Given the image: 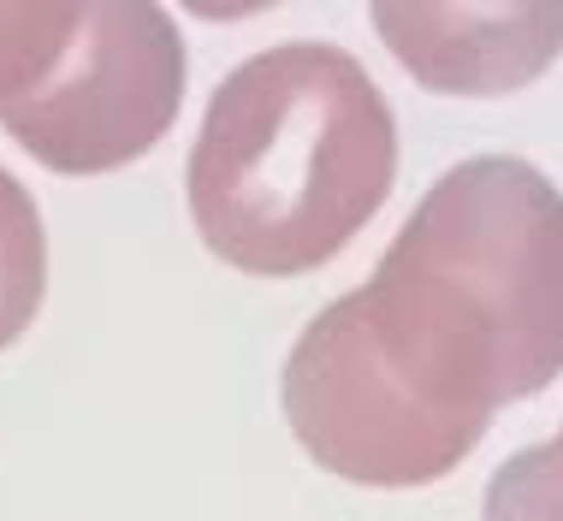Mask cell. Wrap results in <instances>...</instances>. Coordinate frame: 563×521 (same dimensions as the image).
<instances>
[{
  "instance_id": "cell-5",
  "label": "cell",
  "mask_w": 563,
  "mask_h": 521,
  "mask_svg": "<svg viewBox=\"0 0 563 521\" xmlns=\"http://www.w3.org/2000/svg\"><path fill=\"white\" fill-rule=\"evenodd\" d=\"M386 54L433 96H510L563 54V0H368Z\"/></svg>"
},
{
  "instance_id": "cell-2",
  "label": "cell",
  "mask_w": 563,
  "mask_h": 521,
  "mask_svg": "<svg viewBox=\"0 0 563 521\" xmlns=\"http://www.w3.org/2000/svg\"><path fill=\"white\" fill-rule=\"evenodd\" d=\"M398 178V119L332 42H279L214 89L190 148V220L225 267L291 279L332 260Z\"/></svg>"
},
{
  "instance_id": "cell-3",
  "label": "cell",
  "mask_w": 563,
  "mask_h": 521,
  "mask_svg": "<svg viewBox=\"0 0 563 521\" xmlns=\"http://www.w3.org/2000/svg\"><path fill=\"white\" fill-rule=\"evenodd\" d=\"M279 397L297 444L314 463L339 480L379 486V492L445 480L493 426L481 415L439 409L409 386L374 339L362 290L327 302L302 326Z\"/></svg>"
},
{
  "instance_id": "cell-1",
  "label": "cell",
  "mask_w": 563,
  "mask_h": 521,
  "mask_svg": "<svg viewBox=\"0 0 563 521\" xmlns=\"http://www.w3.org/2000/svg\"><path fill=\"white\" fill-rule=\"evenodd\" d=\"M362 309L428 403L493 421L563 374V196L540 166L481 155L416 202Z\"/></svg>"
},
{
  "instance_id": "cell-10",
  "label": "cell",
  "mask_w": 563,
  "mask_h": 521,
  "mask_svg": "<svg viewBox=\"0 0 563 521\" xmlns=\"http://www.w3.org/2000/svg\"><path fill=\"white\" fill-rule=\"evenodd\" d=\"M558 463H563V433H558Z\"/></svg>"
},
{
  "instance_id": "cell-9",
  "label": "cell",
  "mask_w": 563,
  "mask_h": 521,
  "mask_svg": "<svg viewBox=\"0 0 563 521\" xmlns=\"http://www.w3.org/2000/svg\"><path fill=\"white\" fill-rule=\"evenodd\" d=\"M178 7H190L196 19H255V12L279 7V0H178Z\"/></svg>"
},
{
  "instance_id": "cell-6",
  "label": "cell",
  "mask_w": 563,
  "mask_h": 521,
  "mask_svg": "<svg viewBox=\"0 0 563 521\" xmlns=\"http://www.w3.org/2000/svg\"><path fill=\"white\" fill-rule=\"evenodd\" d=\"M89 0H0V113L36 96L78 48Z\"/></svg>"
},
{
  "instance_id": "cell-8",
  "label": "cell",
  "mask_w": 563,
  "mask_h": 521,
  "mask_svg": "<svg viewBox=\"0 0 563 521\" xmlns=\"http://www.w3.org/2000/svg\"><path fill=\"white\" fill-rule=\"evenodd\" d=\"M481 521H563V463L558 444L516 451L486 486Z\"/></svg>"
},
{
  "instance_id": "cell-7",
  "label": "cell",
  "mask_w": 563,
  "mask_h": 521,
  "mask_svg": "<svg viewBox=\"0 0 563 521\" xmlns=\"http://www.w3.org/2000/svg\"><path fill=\"white\" fill-rule=\"evenodd\" d=\"M48 290V237L36 196L0 166V350L19 344Z\"/></svg>"
},
{
  "instance_id": "cell-4",
  "label": "cell",
  "mask_w": 563,
  "mask_h": 521,
  "mask_svg": "<svg viewBox=\"0 0 563 521\" xmlns=\"http://www.w3.org/2000/svg\"><path fill=\"white\" fill-rule=\"evenodd\" d=\"M185 101V42L155 0H89L78 48L0 113V131L48 173L89 178L143 160Z\"/></svg>"
}]
</instances>
